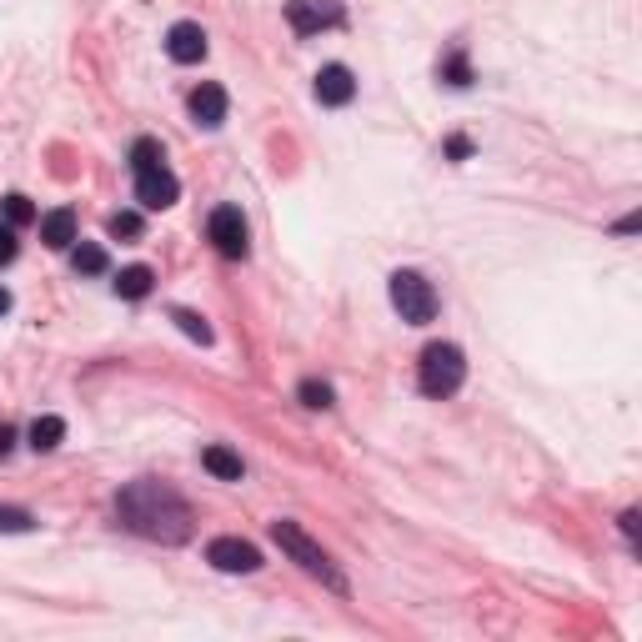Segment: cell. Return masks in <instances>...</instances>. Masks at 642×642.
I'll list each match as a JSON object with an SVG mask.
<instances>
[{"mask_svg": "<svg viewBox=\"0 0 642 642\" xmlns=\"http://www.w3.org/2000/svg\"><path fill=\"white\" fill-rule=\"evenodd\" d=\"M116 517L136 532V537H151V542H166V547H176V542H186L191 537V502L181 497V492H171L166 482H126L121 492H116Z\"/></svg>", "mask_w": 642, "mask_h": 642, "instance_id": "obj_1", "label": "cell"}, {"mask_svg": "<svg viewBox=\"0 0 642 642\" xmlns=\"http://www.w3.org/2000/svg\"><path fill=\"white\" fill-rule=\"evenodd\" d=\"M271 537H276V547H281V552H286V557H291L301 572L321 577L332 592H347V577L337 572V562L327 557V547H321V542H311V537H306L296 522H286V517H281V522H271Z\"/></svg>", "mask_w": 642, "mask_h": 642, "instance_id": "obj_2", "label": "cell"}, {"mask_svg": "<svg viewBox=\"0 0 642 642\" xmlns=\"http://www.w3.org/2000/svg\"><path fill=\"white\" fill-rule=\"evenodd\" d=\"M462 382H467V357H462V347L432 342V347L422 352V362H417V387H422L427 397H452Z\"/></svg>", "mask_w": 642, "mask_h": 642, "instance_id": "obj_3", "label": "cell"}, {"mask_svg": "<svg viewBox=\"0 0 642 642\" xmlns=\"http://www.w3.org/2000/svg\"><path fill=\"white\" fill-rule=\"evenodd\" d=\"M387 291H392V306L402 311V321H412V327H427L437 316V291L422 271H397Z\"/></svg>", "mask_w": 642, "mask_h": 642, "instance_id": "obj_4", "label": "cell"}, {"mask_svg": "<svg viewBox=\"0 0 642 642\" xmlns=\"http://www.w3.org/2000/svg\"><path fill=\"white\" fill-rule=\"evenodd\" d=\"M206 231H211V246H216L221 256H231V261H241V256L251 251L241 206H216V211H211V221H206Z\"/></svg>", "mask_w": 642, "mask_h": 642, "instance_id": "obj_5", "label": "cell"}, {"mask_svg": "<svg viewBox=\"0 0 642 642\" xmlns=\"http://www.w3.org/2000/svg\"><path fill=\"white\" fill-rule=\"evenodd\" d=\"M286 21L296 36H316V31H327L342 21V11L332 6V0H286Z\"/></svg>", "mask_w": 642, "mask_h": 642, "instance_id": "obj_6", "label": "cell"}, {"mask_svg": "<svg viewBox=\"0 0 642 642\" xmlns=\"http://www.w3.org/2000/svg\"><path fill=\"white\" fill-rule=\"evenodd\" d=\"M206 562L216 572H261V552L251 542H241V537H216L206 547Z\"/></svg>", "mask_w": 642, "mask_h": 642, "instance_id": "obj_7", "label": "cell"}, {"mask_svg": "<svg viewBox=\"0 0 642 642\" xmlns=\"http://www.w3.org/2000/svg\"><path fill=\"white\" fill-rule=\"evenodd\" d=\"M176 196H181V181H176L166 166L136 176V201H141L146 211H166V206H176Z\"/></svg>", "mask_w": 642, "mask_h": 642, "instance_id": "obj_8", "label": "cell"}, {"mask_svg": "<svg viewBox=\"0 0 642 642\" xmlns=\"http://www.w3.org/2000/svg\"><path fill=\"white\" fill-rule=\"evenodd\" d=\"M166 56H171L176 66L206 61V31H201L196 21H176V26L166 31Z\"/></svg>", "mask_w": 642, "mask_h": 642, "instance_id": "obj_9", "label": "cell"}, {"mask_svg": "<svg viewBox=\"0 0 642 642\" xmlns=\"http://www.w3.org/2000/svg\"><path fill=\"white\" fill-rule=\"evenodd\" d=\"M352 96H357V81H352L347 66H321L316 71V101L321 106H347Z\"/></svg>", "mask_w": 642, "mask_h": 642, "instance_id": "obj_10", "label": "cell"}, {"mask_svg": "<svg viewBox=\"0 0 642 642\" xmlns=\"http://www.w3.org/2000/svg\"><path fill=\"white\" fill-rule=\"evenodd\" d=\"M191 116H196V126L216 131V126L226 121V91H221L216 81H201V86L191 91Z\"/></svg>", "mask_w": 642, "mask_h": 642, "instance_id": "obj_11", "label": "cell"}, {"mask_svg": "<svg viewBox=\"0 0 642 642\" xmlns=\"http://www.w3.org/2000/svg\"><path fill=\"white\" fill-rule=\"evenodd\" d=\"M41 241H46L51 251H66V246L76 241V211H71V206L51 211V216L41 221Z\"/></svg>", "mask_w": 642, "mask_h": 642, "instance_id": "obj_12", "label": "cell"}, {"mask_svg": "<svg viewBox=\"0 0 642 642\" xmlns=\"http://www.w3.org/2000/svg\"><path fill=\"white\" fill-rule=\"evenodd\" d=\"M201 467H206L211 477H221V482H241V477H246V462H241L231 447H206V452H201Z\"/></svg>", "mask_w": 642, "mask_h": 642, "instance_id": "obj_13", "label": "cell"}, {"mask_svg": "<svg viewBox=\"0 0 642 642\" xmlns=\"http://www.w3.org/2000/svg\"><path fill=\"white\" fill-rule=\"evenodd\" d=\"M151 286H156L151 266H126V271L116 276V291H121L126 301H141V296H151Z\"/></svg>", "mask_w": 642, "mask_h": 642, "instance_id": "obj_14", "label": "cell"}, {"mask_svg": "<svg viewBox=\"0 0 642 642\" xmlns=\"http://www.w3.org/2000/svg\"><path fill=\"white\" fill-rule=\"evenodd\" d=\"M61 442H66V422L61 417H36L31 422V447L36 452H56Z\"/></svg>", "mask_w": 642, "mask_h": 642, "instance_id": "obj_15", "label": "cell"}, {"mask_svg": "<svg viewBox=\"0 0 642 642\" xmlns=\"http://www.w3.org/2000/svg\"><path fill=\"white\" fill-rule=\"evenodd\" d=\"M296 397H301V407H311V412H327V407L337 402L332 382H316V377H306V382L296 387Z\"/></svg>", "mask_w": 642, "mask_h": 642, "instance_id": "obj_16", "label": "cell"}, {"mask_svg": "<svg viewBox=\"0 0 642 642\" xmlns=\"http://www.w3.org/2000/svg\"><path fill=\"white\" fill-rule=\"evenodd\" d=\"M156 166H166V151H161V141L141 136V141L131 146V171L141 176V171H156Z\"/></svg>", "mask_w": 642, "mask_h": 642, "instance_id": "obj_17", "label": "cell"}, {"mask_svg": "<svg viewBox=\"0 0 642 642\" xmlns=\"http://www.w3.org/2000/svg\"><path fill=\"white\" fill-rule=\"evenodd\" d=\"M171 321H176V327L191 337V342H201V347H211V327H206V316H196V311H186V306H176L171 311Z\"/></svg>", "mask_w": 642, "mask_h": 642, "instance_id": "obj_18", "label": "cell"}, {"mask_svg": "<svg viewBox=\"0 0 642 642\" xmlns=\"http://www.w3.org/2000/svg\"><path fill=\"white\" fill-rule=\"evenodd\" d=\"M106 266H111V261H106V251H101L96 241H81V246H76V271H86V276H101Z\"/></svg>", "mask_w": 642, "mask_h": 642, "instance_id": "obj_19", "label": "cell"}, {"mask_svg": "<svg viewBox=\"0 0 642 642\" xmlns=\"http://www.w3.org/2000/svg\"><path fill=\"white\" fill-rule=\"evenodd\" d=\"M442 81H447V86H457V91H462V86H472V66H467V56H462V51H452V56L442 61Z\"/></svg>", "mask_w": 642, "mask_h": 642, "instance_id": "obj_20", "label": "cell"}, {"mask_svg": "<svg viewBox=\"0 0 642 642\" xmlns=\"http://www.w3.org/2000/svg\"><path fill=\"white\" fill-rule=\"evenodd\" d=\"M0 206H6V221H11V226H26V221H36V206H31L21 191H11V196L0 201Z\"/></svg>", "mask_w": 642, "mask_h": 642, "instance_id": "obj_21", "label": "cell"}, {"mask_svg": "<svg viewBox=\"0 0 642 642\" xmlns=\"http://www.w3.org/2000/svg\"><path fill=\"white\" fill-rule=\"evenodd\" d=\"M106 231L121 236V241H136V236H141V216H136V211H116V216L106 221Z\"/></svg>", "mask_w": 642, "mask_h": 642, "instance_id": "obj_22", "label": "cell"}, {"mask_svg": "<svg viewBox=\"0 0 642 642\" xmlns=\"http://www.w3.org/2000/svg\"><path fill=\"white\" fill-rule=\"evenodd\" d=\"M0 532H36V517L26 507H0Z\"/></svg>", "mask_w": 642, "mask_h": 642, "instance_id": "obj_23", "label": "cell"}, {"mask_svg": "<svg viewBox=\"0 0 642 642\" xmlns=\"http://www.w3.org/2000/svg\"><path fill=\"white\" fill-rule=\"evenodd\" d=\"M16 251H21V246H16V226H11V221H0V266L16 261Z\"/></svg>", "mask_w": 642, "mask_h": 642, "instance_id": "obj_24", "label": "cell"}, {"mask_svg": "<svg viewBox=\"0 0 642 642\" xmlns=\"http://www.w3.org/2000/svg\"><path fill=\"white\" fill-rule=\"evenodd\" d=\"M447 156H452V161H467V156H472V141H467V136H452V141H447Z\"/></svg>", "mask_w": 642, "mask_h": 642, "instance_id": "obj_25", "label": "cell"}, {"mask_svg": "<svg viewBox=\"0 0 642 642\" xmlns=\"http://www.w3.org/2000/svg\"><path fill=\"white\" fill-rule=\"evenodd\" d=\"M11 447H16V432H11V427H0V457H11Z\"/></svg>", "mask_w": 642, "mask_h": 642, "instance_id": "obj_26", "label": "cell"}, {"mask_svg": "<svg viewBox=\"0 0 642 642\" xmlns=\"http://www.w3.org/2000/svg\"><path fill=\"white\" fill-rule=\"evenodd\" d=\"M622 532H627V542H637V512H622Z\"/></svg>", "mask_w": 642, "mask_h": 642, "instance_id": "obj_27", "label": "cell"}, {"mask_svg": "<svg viewBox=\"0 0 642 642\" xmlns=\"http://www.w3.org/2000/svg\"><path fill=\"white\" fill-rule=\"evenodd\" d=\"M6 311H11V291H6V286H0V316H6Z\"/></svg>", "mask_w": 642, "mask_h": 642, "instance_id": "obj_28", "label": "cell"}]
</instances>
